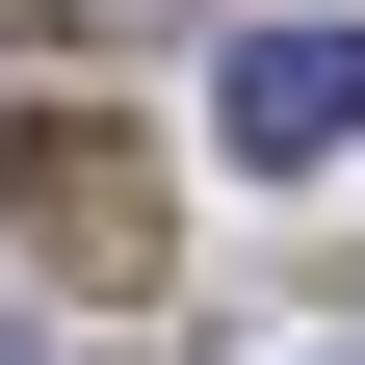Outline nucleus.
I'll use <instances>...</instances> for the list:
<instances>
[{
  "label": "nucleus",
  "instance_id": "nucleus-1",
  "mask_svg": "<svg viewBox=\"0 0 365 365\" xmlns=\"http://www.w3.org/2000/svg\"><path fill=\"white\" fill-rule=\"evenodd\" d=\"M209 130H235L261 182H313L365 130V26H235V78H209Z\"/></svg>",
  "mask_w": 365,
  "mask_h": 365
},
{
  "label": "nucleus",
  "instance_id": "nucleus-2",
  "mask_svg": "<svg viewBox=\"0 0 365 365\" xmlns=\"http://www.w3.org/2000/svg\"><path fill=\"white\" fill-rule=\"evenodd\" d=\"M0 26H53V0H0Z\"/></svg>",
  "mask_w": 365,
  "mask_h": 365
}]
</instances>
